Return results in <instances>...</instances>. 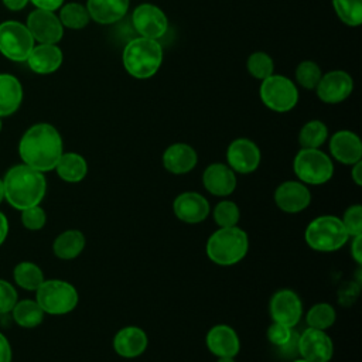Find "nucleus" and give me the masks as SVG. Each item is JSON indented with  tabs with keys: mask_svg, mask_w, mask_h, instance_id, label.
<instances>
[{
	"mask_svg": "<svg viewBox=\"0 0 362 362\" xmlns=\"http://www.w3.org/2000/svg\"><path fill=\"white\" fill-rule=\"evenodd\" d=\"M18 153L25 165L41 173L51 171L64 153L61 134L52 124L37 123L20 139Z\"/></svg>",
	"mask_w": 362,
	"mask_h": 362,
	"instance_id": "obj_1",
	"label": "nucleus"
},
{
	"mask_svg": "<svg viewBox=\"0 0 362 362\" xmlns=\"http://www.w3.org/2000/svg\"><path fill=\"white\" fill-rule=\"evenodd\" d=\"M3 189L7 202L13 208L23 211L40 205L47 192V180L44 173L25 164H18L6 173Z\"/></svg>",
	"mask_w": 362,
	"mask_h": 362,
	"instance_id": "obj_2",
	"label": "nucleus"
},
{
	"mask_svg": "<svg viewBox=\"0 0 362 362\" xmlns=\"http://www.w3.org/2000/svg\"><path fill=\"white\" fill-rule=\"evenodd\" d=\"M249 250L247 233L236 226L218 228L206 240L208 259L218 266H233L245 259Z\"/></svg>",
	"mask_w": 362,
	"mask_h": 362,
	"instance_id": "obj_3",
	"label": "nucleus"
},
{
	"mask_svg": "<svg viewBox=\"0 0 362 362\" xmlns=\"http://www.w3.org/2000/svg\"><path fill=\"white\" fill-rule=\"evenodd\" d=\"M122 62L132 76L137 79L151 78L161 66L163 48L157 40L136 37L124 45Z\"/></svg>",
	"mask_w": 362,
	"mask_h": 362,
	"instance_id": "obj_4",
	"label": "nucleus"
},
{
	"mask_svg": "<svg viewBox=\"0 0 362 362\" xmlns=\"http://www.w3.org/2000/svg\"><path fill=\"white\" fill-rule=\"evenodd\" d=\"M304 240L315 252H335L345 246L349 235L341 218L335 215H320L308 222L304 230Z\"/></svg>",
	"mask_w": 362,
	"mask_h": 362,
	"instance_id": "obj_5",
	"label": "nucleus"
},
{
	"mask_svg": "<svg viewBox=\"0 0 362 362\" xmlns=\"http://www.w3.org/2000/svg\"><path fill=\"white\" fill-rule=\"evenodd\" d=\"M35 301L44 314L64 315L71 313L79 301L76 288L65 280H44L35 290Z\"/></svg>",
	"mask_w": 362,
	"mask_h": 362,
	"instance_id": "obj_6",
	"label": "nucleus"
},
{
	"mask_svg": "<svg viewBox=\"0 0 362 362\" xmlns=\"http://www.w3.org/2000/svg\"><path fill=\"white\" fill-rule=\"evenodd\" d=\"M293 171L305 185H322L332 178L334 164L320 148H300L293 160Z\"/></svg>",
	"mask_w": 362,
	"mask_h": 362,
	"instance_id": "obj_7",
	"label": "nucleus"
},
{
	"mask_svg": "<svg viewBox=\"0 0 362 362\" xmlns=\"http://www.w3.org/2000/svg\"><path fill=\"white\" fill-rule=\"evenodd\" d=\"M259 95L266 107L277 113L290 112L298 102V90L291 79L283 75L264 78L260 83Z\"/></svg>",
	"mask_w": 362,
	"mask_h": 362,
	"instance_id": "obj_8",
	"label": "nucleus"
},
{
	"mask_svg": "<svg viewBox=\"0 0 362 362\" xmlns=\"http://www.w3.org/2000/svg\"><path fill=\"white\" fill-rule=\"evenodd\" d=\"M34 48V38L27 25L18 21H4L0 24V52L11 61H27Z\"/></svg>",
	"mask_w": 362,
	"mask_h": 362,
	"instance_id": "obj_9",
	"label": "nucleus"
},
{
	"mask_svg": "<svg viewBox=\"0 0 362 362\" xmlns=\"http://www.w3.org/2000/svg\"><path fill=\"white\" fill-rule=\"evenodd\" d=\"M297 354L307 362H329L334 344L325 331L307 327L297 338Z\"/></svg>",
	"mask_w": 362,
	"mask_h": 362,
	"instance_id": "obj_10",
	"label": "nucleus"
},
{
	"mask_svg": "<svg viewBox=\"0 0 362 362\" xmlns=\"http://www.w3.org/2000/svg\"><path fill=\"white\" fill-rule=\"evenodd\" d=\"M269 313L273 321L294 328L303 317L301 298L291 288H279L270 297Z\"/></svg>",
	"mask_w": 362,
	"mask_h": 362,
	"instance_id": "obj_11",
	"label": "nucleus"
},
{
	"mask_svg": "<svg viewBox=\"0 0 362 362\" xmlns=\"http://www.w3.org/2000/svg\"><path fill=\"white\" fill-rule=\"evenodd\" d=\"M132 23L140 37L158 40L168 30V20L164 11L150 3H143L133 10Z\"/></svg>",
	"mask_w": 362,
	"mask_h": 362,
	"instance_id": "obj_12",
	"label": "nucleus"
},
{
	"mask_svg": "<svg viewBox=\"0 0 362 362\" xmlns=\"http://www.w3.org/2000/svg\"><path fill=\"white\" fill-rule=\"evenodd\" d=\"M262 153L257 144L246 137L235 139L226 150V163L238 174H250L260 165Z\"/></svg>",
	"mask_w": 362,
	"mask_h": 362,
	"instance_id": "obj_13",
	"label": "nucleus"
},
{
	"mask_svg": "<svg viewBox=\"0 0 362 362\" xmlns=\"http://www.w3.org/2000/svg\"><path fill=\"white\" fill-rule=\"evenodd\" d=\"M173 212L178 221L188 225H197L208 218L211 206L202 194L185 191L174 198Z\"/></svg>",
	"mask_w": 362,
	"mask_h": 362,
	"instance_id": "obj_14",
	"label": "nucleus"
},
{
	"mask_svg": "<svg viewBox=\"0 0 362 362\" xmlns=\"http://www.w3.org/2000/svg\"><path fill=\"white\" fill-rule=\"evenodd\" d=\"M274 204L286 214H300L311 204V192L301 181H284L274 189Z\"/></svg>",
	"mask_w": 362,
	"mask_h": 362,
	"instance_id": "obj_15",
	"label": "nucleus"
},
{
	"mask_svg": "<svg viewBox=\"0 0 362 362\" xmlns=\"http://www.w3.org/2000/svg\"><path fill=\"white\" fill-rule=\"evenodd\" d=\"M25 25L33 38L40 44H57L64 35V27L52 11L40 8L31 11Z\"/></svg>",
	"mask_w": 362,
	"mask_h": 362,
	"instance_id": "obj_16",
	"label": "nucleus"
},
{
	"mask_svg": "<svg viewBox=\"0 0 362 362\" xmlns=\"http://www.w3.org/2000/svg\"><path fill=\"white\" fill-rule=\"evenodd\" d=\"M321 102L335 105L344 102L354 90V79L345 71H331L321 76L315 86Z\"/></svg>",
	"mask_w": 362,
	"mask_h": 362,
	"instance_id": "obj_17",
	"label": "nucleus"
},
{
	"mask_svg": "<svg viewBox=\"0 0 362 362\" xmlns=\"http://www.w3.org/2000/svg\"><path fill=\"white\" fill-rule=\"evenodd\" d=\"M204 188L215 197H229L238 185L236 173L223 163H211L202 173Z\"/></svg>",
	"mask_w": 362,
	"mask_h": 362,
	"instance_id": "obj_18",
	"label": "nucleus"
},
{
	"mask_svg": "<svg viewBox=\"0 0 362 362\" xmlns=\"http://www.w3.org/2000/svg\"><path fill=\"white\" fill-rule=\"evenodd\" d=\"M331 156L344 165H352L362 160V141L351 130L335 132L329 139Z\"/></svg>",
	"mask_w": 362,
	"mask_h": 362,
	"instance_id": "obj_19",
	"label": "nucleus"
},
{
	"mask_svg": "<svg viewBox=\"0 0 362 362\" xmlns=\"http://www.w3.org/2000/svg\"><path fill=\"white\" fill-rule=\"evenodd\" d=\"M205 344L208 351L219 356H236L240 351V339L238 332L226 325V324H216L209 328L205 337Z\"/></svg>",
	"mask_w": 362,
	"mask_h": 362,
	"instance_id": "obj_20",
	"label": "nucleus"
},
{
	"mask_svg": "<svg viewBox=\"0 0 362 362\" xmlns=\"http://www.w3.org/2000/svg\"><path fill=\"white\" fill-rule=\"evenodd\" d=\"M115 352L126 359H133L144 354L148 345V337L146 331L136 325L120 328L113 337Z\"/></svg>",
	"mask_w": 362,
	"mask_h": 362,
	"instance_id": "obj_21",
	"label": "nucleus"
},
{
	"mask_svg": "<svg viewBox=\"0 0 362 362\" xmlns=\"http://www.w3.org/2000/svg\"><path fill=\"white\" fill-rule=\"evenodd\" d=\"M197 163V151L187 143L170 144L163 153V165L174 175H182L192 171Z\"/></svg>",
	"mask_w": 362,
	"mask_h": 362,
	"instance_id": "obj_22",
	"label": "nucleus"
},
{
	"mask_svg": "<svg viewBox=\"0 0 362 362\" xmlns=\"http://www.w3.org/2000/svg\"><path fill=\"white\" fill-rule=\"evenodd\" d=\"M62 58V51L57 44H40L31 49L27 62L31 71L47 75L55 72L61 66Z\"/></svg>",
	"mask_w": 362,
	"mask_h": 362,
	"instance_id": "obj_23",
	"label": "nucleus"
},
{
	"mask_svg": "<svg viewBox=\"0 0 362 362\" xmlns=\"http://www.w3.org/2000/svg\"><path fill=\"white\" fill-rule=\"evenodd\" d=\"M130 0H88L89 17L98 24H113L122 20L129 10Z\"/></svg>",
	"mask_w": 362,
	"mask_h": 362,
	"instance_id": "obj_24",
	"label": "nucleus"
},
{
	"mask_svg": "<svg viewBox=\"0 0 362 362\" xmlns=\"http://www.w3.org/2000/svg\"><path fill=\"white\" fill-rule=\"evenodd\" d=\"M85 243V235L79 229H66L54 239L52 252L58 259L72 260L83 252Z\"/></svg>",
	"mask_w": 362,
	"mask_h": 362,
	"instance_id": "obj_25",
	"label": "nucleus"
},
{
	"mask_svg": "<svg viewBox=\"0 0 362 362\" xmlns=\"http://www.w3.org/2000/svg\"><path fill=\"white\" fill-rule=\"evenodd\" d=\"M23 88L10 74H0V117L13 115L21 105Z\"/></svg>",
	"mask_w": 362,
	"mask_h": 362,
	"instance_id": "obj_26",
	"label": "nucleus"
},
{
	"mask_svg": "<svg viewBox=\"0 0 362 362\" xmlns=\"http://www.w3.org/2000/svg\"><path fill=\"white\" fill-rule=\"evenodd\" d=\"M61 180L65 182H79L88 174V163L86 160L74 151L62 153L55 168H54Z\"/></svg>",
	"mask_w": 362,
	"mask_h": 362,
	"instance_id": "obj_27",
	"label": "nucleus"
},
{
	"mask_svg": "<svg viewBox=\"0 0 362 362\" xmlns=\"http://www.w3.org/2000/svg\"><path fill=\"white\" fill-rule=\"evenodd\" d=\"M267 341L277 346L283 354L291 355L293 352L297 354V332L293 331V328L273 321L266 331Z\"/></svg>",
	"mask_w": 362,
	"mask_h": 362,
	"instance_id": "obj_28",
	"label": "nucleus"
},
{
	"mask_svg": "<svg viewBox=\"0 0 362 362\" xmlns=\"http://www.w3.org/2000/svg\"><path fill=\"white\" fill-rule=\"evenodd\" d=\"M10 313L13 314L14 321L23 328L38 327L44 320V311L35 300L27 298L17 301Z\"/></svg>",
	"mask_w": 362,
	"mask_h": 362,
	"instance_id": "obj_29",
	"label": "nucleus"
},
{
	"mask_svg": "<svg viewBox=\"0 0 362 362\" xmlns=\"http://www.w3.org/2000/svg\"><path fill=\"white\" fill-rule=\"evenodd\" d=\"M13 277L18 287L28 291H35L45 280L40 266L33 262H20L18 264H16L13 270Z\"/></svg>",
	"mask_w": 362,
	"mask_h": 362,
	"instance_id": "obj_30",
	"label": "nucleus"
},
{
	"mask_svg": "<svg viewBox=\"0 0 362 362\" xmlns=\"http://www.w3.org/2000/svg\"><path fill=\"white\" fill-rule=\"evenodd\" d=\"M328 139V127L321 120H310L307 122L300 133L298 143L301 148H320Z\"/></svg>",
	"mask_w": 362,
	"mask_h": 362,
	"instance_id": "obj_31",
	"label": "nucleus"
},
{
	"mask_svg": "<svg viewBox=\"0 0 362 362\" xmlns=\"http://www.w3.org/2000/svg\"><path fill=\"white\" fill-rule=\"evenodd\" d=\"M337 320L335 308L328 303H317L311 305L305 314V322L311 328L328 329L334 325Z\"/></svg>",
	"mask_w": 362,
	"mask_h": 362,
	"instance_id": "obj_32",
	"label": "nucleus"
},
{
	"mask_svg": "<svg viewBox=\"0 0 362 362\" xmlns=\"http://www.w3.org/2000/svg\"><path fill=\"white\" fill-rule=\"evenodd\" d=\"M58 18L62 27H68L71 30H81L88 25L90 17L85 6L79 3H68L61 8Z\"/></svg>",
	"mask_w": 362,
	"mask_h": 362,
	"instance_id": "obj_33",
	"label": "nucleus"
},
{
	"mask_svg": "<svg viewBox=\"0 0 362 362\" xmlns=\"http://www.w3.org/2000/svg\"><path fill=\"white\" fill-rule=\"evenodd\" d=\"M338 18L349 25L358 27L362 23V0H332Z\"/></svg>",
	"mask_w": 362,
	"mask_h": 362,
	"instance_id": "obj_34",
	"label": "nucleus"
},
{
	"mask_svg": "<svg viewBox=\"0 0 362 362\" xmlns=\"http://www.w3.org/2000/svg\"><path fill=\"white\" fill-rule=\"evenodd\" d=\"M212 218L219 228L236 226L240 219V209L236 202L230 199H222L214 206Z\"/></svg>",
	"mask_w": 362,
	"mask_h": 362,
	"instance_id": "obj_35",
	"label": "nucleus"
},
{
	"mask_svg": "<svg viewBox=\"0 0 362 362\" xmlns=\"http://www.w3.org/2000/svg\"><path fill=\"white\" fill-rule=\"evenodd\" d=\"M246 68H247V72L253 78L263 81L264 78H267L273 74L274 62L269 54H266L263 51H256L249 55Z\"/></svg>",
	"mask_w": 362,
	"mask_h": 362,
	"instance_id": "obj_36",
	"label": "nucleus"
},
{
	"mask_svg": "<svg viewBox=\"0 0 362 362\" xmlns=\"http://www.w3.org/2000/svg\"><path fill=\"white\" fill-rule=\"evenodd\" d=\"M321 76L320 66L313 61H303L296 68V81L305 89H315Z\"/></svg>",
	"mask_w": 362,
	"mask_h": 362,
	"instance_id": "obj_37",
	"label": "nucleus"
},
{
	"mask_svg": "<svg viewBox=\"0 0 362 362\" xmlns=\"http://www.w3.org/2000/svg\"><path fill=\"white\" fill-rule=\"evenodd\" d=\"M341 221L349 238L362 235V205L361 204L349 205L345 209Z\"/></svg>",
	"mask_w": 362,
	"mask_h": 362,
	"instance_id": "obj_38",
	"label": "nucleus"
},
{
	"mask_svg": "<svg viewBox=\"0 0 362 362\" xmlns=\"http://www.w3.org/2000/svg\"><path fill=\"white\" fill-rule=\"evenodd\" d=\"M47 222V214L40 205H34L21 211V223L28 230H40Z\"/></svg>",
	"mask_w": 362,
	"mask_h": 362,
	"instance_id": "obj_39",
	"label": "nucleus"
},
{
	"mask_svg": "<svg viewBox=\"0 0 362 362\" xmlns=\"http://www.w3.org/2000/svg\"><path fill=\"white\" fill-rule=\"evenodd\" d=\"M17 303L16 288L6 280L0 279V314H7Z\"/></svg>",
	"mask_w": 362,
	"mask_h": 362,
	"instance_id": "obj_40",
	"label": "nucleus"
},
{
	"mask_svg": "<svg viewBox=\"0 0 362 362\" xmlns=\"http://www.w3.org/2000/svg\"><path fill=\"white\" fill-rule=\"evenodd\" d=\"M361 284L358 281H345L338 288V303L344 307H349L359 296Z\"/></svg>",
	"mask_w": 362,
	"mask_h": 362,
	"instance_id": "obj_41",
	"label": "nucleus"
},
{
	"mask_svg": "<svg viewBox=\"0 0 362 362\" xmlns=\"http://www.w3.org/2000/svg\"><path fill=\"white\" fill-rule=\"evenodd\" d=\"M351 256L358 266L362 264V235L351 238Z\"/></svg>",
	"mask_w": 362,
	"mask_h": 362,
	"instance_id": "obj_42",
	"label": "nucleus"
},
{
	"mask_svg": "<svg viewBox=\"0 0 362 362\" xmlns=\"http://www.w3.org/2000/svg\"><path fill=\"white\" fill-rule=\"evenodd\" d=\"M37 8L40 10H47V11H54L59 8L64 3V0H30Z\"/></svg>",
	"mask_w": 362,
	"mask_h": 362,
	"instance_id": "obj_43",
	"label": "nucleus"
},
{
	"mask_svg": "<svg viewBox=\"0 0 362 362\" xmlns=\"http://www.w3.org/2000/svg\"><path fill=\"white\" fill-rule=\"evenodd\" d=\"M0 362H11V348L8 339L0 332Z\"/></svg>",
	"mask_w": 362,
	"mask_h": 362,
	"instance_id": "obj_44",
	"label": "nucleus"
},
{
	"mask_svg": "<svg viewBox=\"0 0 362 362\" xmlns=\"http://www.w3.org/2000/svg\"><path fill=\"white\" fill-rule=\"evenodd\" d=\"M351 178L355 182V185H358V187L362 185V160H359L358 163L352 164Z\"/></svg>",
	"mask_w": 362,
	"mask_h": 362,
	"instance_id": "obj_45",
	"label": "nucleus"
},
{
	"mask_svg": "<svg viewBox=\"0 0 362 362\" xmlns=\"http://www.w3.org/2000/svg\"><path fill=\"white\" fill-rule=\"evenodd\" d=\"M27 3H28V0H3V4L13 11H18V10L24 8Z\"/></svg>",
	"mask_w": 362,
	"mask_h": 362,
	"instance_id": "obj_46",
	"label": "nucleus"
},
{
	"mask_svg": "<svg viewBox=\"0 0 362 362\" xmlns=\"http://www.w3.org/2000/svg\"><path fill=\"white\" fill-rule=\"evenodd\" d=\"M8 233V221L3 212H0V245L6 240Z\"/></svg>",
	"mask_w": 362,
	"mask_h": 362,
	"instance_id": "obj_47",
	"label": "nucleus"
},
{
	"mask_svg": "<svg viewBox=\"0 0 362 362\" xmlns=\"http://www.w3.org/2000/svg\"><path fill=\"white\" fill-rule=\"evenodd\" d=\"M216 362H236V361L233 356H219Z\"/></svg>",
	"mask_w": 362,
	"mask_h": 362,
	"instance_id": "obj_48",
	"label": "nucleus"
},
{
	"mask_svg": "<svg viewBox=\"0 0 362 362\" xmlns=\"http://www.w3.org/2000/svg\"><path fill=\"white\" fill-rule=\"evenodd\" d=\"M4 198V189H3V180H0V202Z\"/></svg>",
	"mask_w": 362,
	"mask_h": 362,
	"instance_id": "obj_49",
	"label": "nucleus"
},
{
	"mask_svg": "<svg viewBox=\"0 0 362 362\" xmlns=\"http://www.w3.org/2000/svg\"><path fill=\"white\" fill-rule=\"evenodd\" d=\"M291 362H307L305 359H303V358H297V359H293Z\"/></svg>",
	"mask_w": 362,
	"mask_h": 362,
	"instance_id": "obj_50",
	"label": "nucleus"
},
{
	"mask_svg": "<svg viewBox=\"0 0 362 362\" xmlns=\"http://www.w3.org/2000/svg\"><path fill=\"white\" fill-rule=\"evenodd\" d=\"M0 130H1V117H0Z\"/></svg>",
	"mask_w": 362,
	"mask_h": 362,
	"instance_id": "obj_51",
	"label": "nucleus"
}]
</instances>
